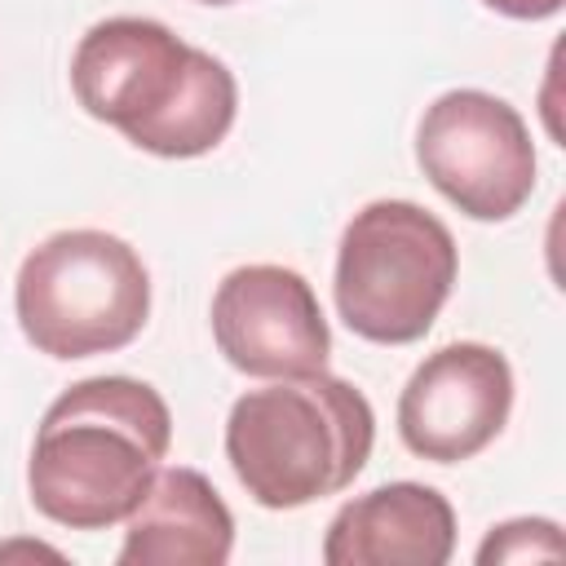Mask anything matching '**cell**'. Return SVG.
I'll use <instances>...</instances> for the list:
<instances>
[{
    "label": "cell",
    "mask_w": 566,
    "mask_h": 566,
    "mask_svg": "<svg viewBox=\"0 0 566 566\" xmlns=\"http://www.w3.org/2000/svg\"><path fill=\"white\" fill-rule=\"evenodd\" d=\"M75 102L159 159L208 155L234 124L239 84L230 66L155 18H106L71 57Z\"/></svg>",
    "instance_id": "6da1fadb"
},
{
    "label": "cell",
    "mask_w": 566,
    "mask_h": 566,
    "mask_svg": "<svg viewBox=\"0 0 566 566\" xmlns=\"http://www.w3.org/2000/svg\"><path fill=\"white\" fill-rule=\"evenodd\" d=\"M172 442L168 402L133 376H88L57 394L35 429L31 504L71 531H106L146 495Z\"/></svg>",
    "instance_id": "7a4b0ae2"
},
{
    "label": "cell",
    "mask_w": 566,
    "mask_h": 566,
    "mask_svg": "<svg viewBox=\"0 0 566 566\" xmlns=\"http://www.w3.org/2000/svg\"><path fill=\"white\" fill-rule=\"evenodd\" d=\"M371 442V402L327 371L248 389L226 420V460L261 509H305L345 491L363 473Z\"/></svg>",
    "instance_id": "3957f363"
},
{
    "label": "cell",
    "mask_w": 566,
    "mask_h": 566,
    "mask_svg": "<svg viewBox=\"0 0 566 566\" xmlns=\"http://www.w3.org/2000/svg\"><path fill=\"white\" fill-rule=\"evenodd\" d=\"M22 336L49 358L115 354L150 314L142 256L106 230H57L35 243L13 283Z\"/></svg>",
    "instance_id": "277c9868"
},
{
    "label": "cell",
    "mask_w": 566,
    "mask_h": 566,
    "mask_svg": "<svg viewBox=\"0 0 566 566\" xmlns=\"http://www.w3.org/2000/svg\"><path fill=\"white\" fill-rule=\"evenodd\" d=\"M460 252L451 230L411 199L358 208L336 248V310L376 345L420 340L451 296Z\"/></svg>",
    "instance_id": "5b68a950"
},
{
    "label": "cell",
    "mask_w": 566,
    "mask_h": 566,
    "mask_svg": "<svg viewBox=\"0 0 566 566\" xmlns=\"http://www.w3.org/2000/svg\"><path fill=\"white\" fill-rule=\"evenodd\" d=\"M416 164L473 221H509L535 190V146L526 119L495 93L451 88L424 106Z\"/></svg>",
    "instance_id": "8992f818"
},
{
    "label": "cell",
    "mask_w": 566,
    "mask_h": 566,
    "mask_svg": "<svg viewBox=\"0 0 566 566\" xmlns=\"http://www.w3.org/2000/svg\"><path fill=\"white\" fill-rule=\"evenodd\" d=\"M212 336L226 363L243 376L283 380L327 367L332 332L305 274L287 265H239L217 283Z\"/></svg>",
    "instance_id": "52a82bcc"
},
{
    "label": "cell",
    "mask_w": 566,
    "mask_h": 566,
    "mask_svg": "<svg viewBox=\"0 0 566 566\" xmlns=\"http://www.w3.org/2000/svg\"><path fill=\"white\" fill-rule=\"evenodd\" d=\"M513 411V367L500 349L455 340L433 349L398 398V433L411 455L460 464L486 451Z\"/></svg>",
    "instance_id": "ba28073f"
},
{
    "label": "cell",
    "mask_w": 566,
    "mask_h": 566,
    "mask_svg": "<svg viewBox=\"0 0 566 566\" xmlns=\"http://www.w3.org/2000/svg\"><path fill=\"white\" fill-rule=\"evenodd\" d=\"M455 553V509L424 482H385L336 509L327 566H442Z\"/></svg>",
    "instance_id": "9c48e42d"
},
{
    "label": "cell",
    "mask_w": 566,
    "mask_h": 566,
    "mask_svg": "<svg viewBox=\"0 0 566 566\" xmlns=\"http://www.w3.org/2000/svg\"><path fill=\"white\" fill-rule=\"evenodd\" d=\"M119 566H221L234 548V517L217 486L186 464L155 469L146 495L124 517Z\"/></svg>",
    "instance_id": "30bf717a"
},
{
    "label": "cell",
    "mask_w": 566,
    "mask_h": 566,
    "mask_svg": "<svg viewBox=\"0 0 566 566\" xmlns=\"http://www.w3.org/2000/svg\"><path fill=\"white\" fill-rule=\"evenodd\" d=\"M566 557V539L562 526L548 517H513L491 526V535L478 544V562H557Z\"/></svg>",
    "instance_id": "8fae6325"
},
{
    "label": "cell",
    "mask_w": 566,
    "mask_h": 566,
    "mask_svg": "<svg viewBox=\"0 0 566 566\" xmlns=\"http://www.w3.org/2000/svg\"><path fill=\"white\" fill-rule=\"evenodd\" d=\"M482 4H491L504 18H522V22H539L562 9V0H482Z\"/></svg>",
    "instance_id": "7c38bea8"
},
{
    "label": "cell",
    "mask_w": 566,
    "mask_h": 566,
    "mask_svg": "<svg viewBox=\"0 0 566 566\" xmlns=\"http://www.w3.org/2000/svg\"><path fill=\"white\" fill-rule=\"evenodd\" d=\"M199 4H234V0H199Z\"/></svg>",
    "instance_id": "4fadbf2b"
}]
</instances>
